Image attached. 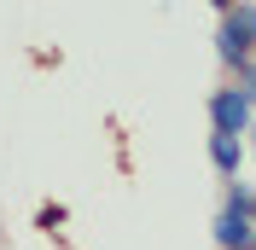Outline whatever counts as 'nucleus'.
<instances>
[{
    "label": "nucleus",
    "instance_id": "7ed1b4c3",
    "mask_svg": "<svg viewBox=\"0 0 256 250\" xmlns=\"http://www.w3.org/2000/svg\"><path fill=\"white\" fill-rule=\"evenodd\" d=\"M250 233H256V221L244 210H222L216 216V244L222 250H250Z\"/></svg>",
    "mask_w": 256,
    "mask_h": 250
},
{
    "label": "nucleus",
    "instance_id": "f257e3e1",
    "mask_svg": "<svg viewBox=\"0 0 256 250\" xmlns=\"http://www.w3.org/2000/svg\"><path fill=\"white\" fill-rule=\"evenodd\" d=\"M216 47H222L227 64H244V58H250V47H256V12H250V6H239V12H227V18H222Z\"/></svg>",
    "mask_w": 256,
    "mask_h": 250
},
{
    "label": "nucleus",
    "instance_id": "1a4fd4ad",
    "mask_svg": "<svg viewBox=\"0 0 256 250\" xmlns=\"http://www.w3.org/2000/svg\"><path fill=\"white\" fill-rule=\"evenodd\" d=\"M250 250H256V233H250Z\"/></svg>",
    "mask_w": 256,
    "mask_h": 250
},
{
    "label": "nucleus",
    "instance_id": "6e6552de",
    "mask_svg": "<svg viewBox=\"0 0 256 250\" xmlns=\"http://www.w3.org/2000/svg\"><path fill=\"white\" fill-rule=\"evenodd\" d=\"M244 134H256V116H250V128H244Z\"/></svg>",
    "mask_w": 256,
    "mask_h": 250
},
{
    "label": "nucleus",
    "instance_id": "423d86ee",
    "mask_svg": "<svg viewBox=\"0 0 256 250\" xmlns=\"http://www.w3.org/2000/svg\"><path fill=\"white\" fill-rule=\"evenodd\" d=\"M239 76H244V88H239V94H244V99H250V105H256V64H250V58L239 64Z\"/></svg>",
    "mask_w": 256,
    "mask_h": 250
},
{
    "label": "nucleus",
    "instance_id": "f03ea898",
    "mask_svg": "<svg viewBox=\"0 0 256 250\" xmlns=\"http://www.w3.org/2000/svg\"><path fill=\"white\" fill-rule=\"evenodd\" d=\"M250 99L239 94V88H222V94L210 99V122H216V134H233V140H239L244 128H250Z\"/></svg>",
    "mask_w": 256,
    "mask_h": 250
},
{
    "label": "nucleus",
    "instance_id": "39448f33",
    "mask_svg": "<svg viewBox=\"0 0 256 250\" xmlns=\"http://www.w3.org/2000/svg\"><path fill=\"white\" fill-rule=\"evenodd\" d=\"M227 210H244V216H256V186H227Z\"/></svg>",
    "mask_w": 256,
    "mask_h": 250
},
{
    "label": "nucleus",
    "instance_id": "0eeeda50",
    "mask_svg": "<svg viewBox=\"0 0 256 250\" xmlns=\"http://www.w3.org/2000/svg\"><path fill=\"white\" fill-rule=\"evenodd\" d=\"M216 6H227V12H233V0H216Z\"/></svg>",
    "mask_w": 256,
    "mask_h": 250
},
{
    "label": "nucleus",
    "instance_id": "20e7f679",
    "mask_svg": "<svg viewBox=\"0 0 256 250\" xmlns=\"http://www.w3.org/2000/svg\"><path fill=\"white\" fill-rule=\"evenodd\" d=\"M210 163L222 174H239V163H244V146L233 140V134H210Z\"/></svg>",
    "mask_w": 256,
    "mask_h": 250
}]
</instances>
